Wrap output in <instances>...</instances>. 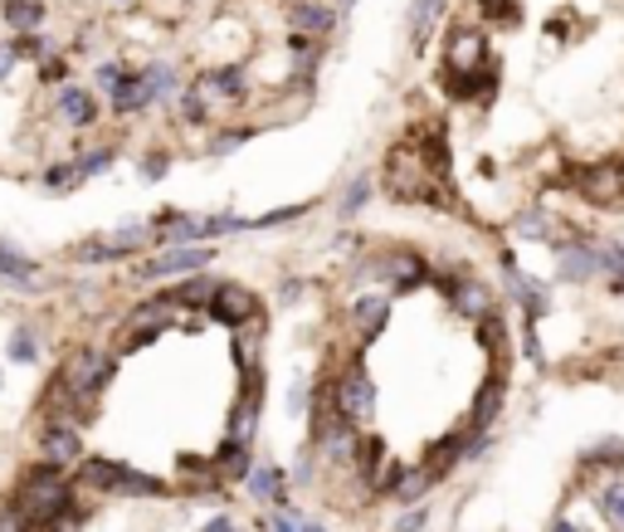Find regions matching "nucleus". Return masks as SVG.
Here are the masks:
<instances>
[{
    "mask_svg": "<svg viewBox=\"0 0 624 532\" xmlns=\"http://www.w3.org/2000/svg\"><path fill=\"white\" fill-rule=\"evenodd\" d=\"M210 264H215V245H166V249H152V254L132 259V269L122 279L128 284H176V279L200 274Z\"/></svg>",
    "mask_w": 624,
    "mask_h": 532,
    "instance_id": "obj_5",
    "label": "nucleus"
},
{
    "mask_svg": "<svg viewBox=\"0 0 624 532\" xmlns=\"http://www.w3.org/2000/svg\"><path fill=\"white\" fill-rule=\"evenodd\" d=\"M264 327H269V308L244 318L240 327H230V343H234V367L240 371H259L264 367Z\"/></svg>",
    "mask_w": 624,
    "mask_h": 532,
    "instance_id": "obj_19",
    "label": "nucleus"
},
{
    "mask_svg": "<svg viewBox=\"0 0 624 532\" xmlns=\"http://www.w3.org/2000/svg\"><path fill=\"white\" fill-rule=\"evenodd\" d=\"M351 6H357V0H351Z\"/></svg>",
    "mask_w": 624,
    "mask_h": 532,
    "instance_id": "obj_54",
    "label": "nucleus"
},
{
    "mask_svg": "<svg viewBox=\"0 0 624 532\" xmlns=\"http://www.w3.org/2000/svg\"><path fill=\"white\" fill-rule=\"evenodd\" d=\"M337 405H342V415L361 430H366L371 415H376V381H371L361 352H351L342 367H337Z\"/></svg>",
    "mask_w": 624,
    "mask_h": 532,
    "instance_id": "obj_7",
    "label": "nucleus"
},
{
    "mask_svg": "<svg viewBox=\"0 0 624 532\" xmlns=\"http://www.w3.org/2000/svg\"><path fill=\"white\" fill-rule=\"evenodd\" d=\"M581 196L595 200V206H615V200H624V166H590V172H581Z\"/></svg>",
    "mask_w": 624,
    "mask_h": 532,
    "instance_id": "obj_22",
    "label": "nucleus"
},
{
    "mask_svg": "<svg viewBox=\"0 0 624 532\" xmlns=\"http://www.w3.org/2000/svg\"><path fill=\"white\" fill-rule=\"evenodd\" d=\"M172 108H176V122H180V128H210V122L220 118V108H215L210 98L200 94L196 78H186V84H180V94H176Z\"/></svg>",
    "mask_w": 624,
    "mask_h": 532,
    "instance_id": "obj_23",
    "label": "nucleus"
},
{
    "mask_svg": "<svg viewBox=\"0 0 624 532\" xmlns=\"http://www.w3.org/2000/svg\"><path fill=\"white\" fill-rule=\"evenodd\" d=\"M497 411H503V377H493L479 391V401H473V411H469V421H463V425H469L473 435H488V425L497 421Z\"/></svg>",
    "mask_w": 624,
    "mask_h": 532,
    "instance_id": "obj_31",
    "label": "nucleus"
},
{
    "mask_svg": "<svg viewBox=\"0 0 624 532\" xmlns=\"http://www.w3.org/2000/svg\"><path fill=\"white\" fill-rule=\"evenodd\" d=\"M50 112H54V122H64V128L78 132V138H84V132H94L98 122L108 118L103 98H98L88 84H64V88H54V108H50Z\"/></svg>",
    "mask_w": 624,
    "mask_h": 532,
    "instance_id": "obj_9",
    "label": "nucleus"
},
{
    "mask_svg": "<svg viewBox=\"0 0 624 532\" xmlns=\"http://www.w3.org/2000/svg\"><path fill=\"white\" fill-rule=\"evenodd\" d=\"M103 6H112V10H132L138 0H103Z\"/></svg>",
    "mask_w": 624,
    "mask_h": 532,
    "instance_id": "obj_50",
    "label": "nucleus"
},
{
    "mask_svg": "<svg viewBox=\"0 0 624 532\" xmlns=\"http://www.w3.org/2000/svg\"><path fill=\"white\" fill-rule=\"evenodd\" d=\"M391 308H395V298L385 289H361V293H351V303L342 308V323H347V333L366 347V343H376V337L385 333Z\"/></svg>",
    "mask_w": 624,
    "mask_h": 532,
    "instance_id": "obj_8",
    "label": "nucleus"
},
{
    "mask_svg": "<svg viewBox=\"0 0 624 532\" xmlns=\"http://www.w3.org/2000/svg\"><path fill=\"white\" fill-rule=\"evenodd\" d=\"M0 387H6V377H0Z\"/></svg>",
    "mask_w": 624,
    "mask_h": 532,
    "instance_id": "obj_53",
    "label": "nucleus"
},
{
    "mask_svg": "<svg viewBox=\"0 0 624 532\" xmlns=\"http://www.w3.org/2000/svg\"><path fill=\"white\" fill-rule=\"evenodd\" d=\"M439 59H445V74H473V69H483V64H488V35H483L479 25H449Z\"/></svg>",
    "mask_w": 624,
    "mask_h": 532,
    "instance_id": "obj_14",
    "label": "nucleus"
},
{
    "mask_svg": "<svg viewBox=\"0 0 624 532\" xmlns=\"http://www.w3.org/2000/svg\"><path fill=\"white\" fill-rule=\"evenodd\" d=\"M210 464H215V474H220L225 484H244L249 469H254V449L234 445V439H220V449L210 455Z\"/></svg>",
    "mask_w": 624,
    "mask_h": 532,
    "instance_id": "obj_27",
    "label": "nucleus"
},
{
    "mask_svg": "<svg viewBox=\"0 0 624 532\" xmlns=\"http://www.w3.org/2000/svg\"><path fill=\"white\" fill-rule=\"evenodd\" d=\"M303 293H308V279L288 274V279H283V284H278V293H274V308H293V303H298Z\"/></svg>",
    "mask_w": 624,
    "mask_h": 532,
    "instance_id": "obj_43",
    "label": "nucleus"
},
{
    "mask_svg": "<svg viewBox=\"0 0 624 532\" xmlns=\"http://www.w3.org/2000/svg\"><path fill=\"white\" fill-rule=\"evenodd\" d=\"M196 84H200V94H206L220 112L244 108L249 94H254V78H249L244 64H215V69H200Z\"/></svg>",
    "mask_w": 624,
    "mask_h": 532,
    "instance_id": "obj_13",
    "label": "nucleus"
},
{
    "mask_svg": "<svg viewBox=\"0 0 624 532\" xmlns=\"http://www.w3.org/2000/svg\"><path fill=\"white\" fill-rule=\"evenodd\" d=\"M6 357L15 361V367H40V357H44V333H40V327H30V323H20L15 333H10V343H6Z\"/></svg>",
    "mask_w": 624,
    "mask_h": 532,
    "instance_id": "obj_30",
    "label": "nucleus"
},
{
    "mask_svg": "<svg viewBox=\"0 0 624 532\" xmlns=\"http://www.w3.org/2000/svg\"><path fill=\"white\" fill-rule=\"evenodd\" d=\"M435 284L445 289V298H449V308L453 313H463V318H488V313H497V298H493V289L483 284V279H473V274H463V269H439L435 274Z\"/></svg>",
    "mask_w": 624,
    "mask_h": 532,
    "instance_id": "obj_10",
    "label": "nucleus"
},
{
    "mask_svg": "<svg viewBox=\"0 0 624 532\" xmlns=\"http://www.w3.org/2000/svg\"><path fill=\"white\" fill-rule=\"evenodd\" d=\"M146 249H156L152 240V225L146 220H128V225H112L103 235H88V240H74L64 249V259L78 269H98V264H118V259H142Z\"/></svg>",
    "mask_w": 624,
    "mask_h": 532,
    "instance_id": "obj_3",
    "label": "nucleus"
},
{
    "mask_svg": "<svg viewBox=\"0 0 624 532\" xmlns=\"http://www.w3.org/2000/svg\"><path fill=\"white\" fill-rule=\"evenodd\" d=\"M600 513L615 518V523H624V484H610V489L600 493Z\"/></svg>",
    "mask_w": 624,
    "mask_h": 532,
    "instance_id": "obj_44",
    "label": "nucleus"
},
{
    "mask_svg": "<svg viewBox=\"0 0 624 532\" xmlns=\"http://www.w3.org/2000/svg\"><path fill=\"white\" fill-rule=\"evenodd\" d=\"M74 469H59V464L50 459H35L20 469V479L10 484L6 503L20 513V523H25L30 532L50 528L54 518H64L74 508Z\"/></svg>",
    "mask_w": 624,
    "mask_h": 532,
    "instance_id": "obj_1",
    "label": "nucleus"
},
{
    "mask_svg": "<svg viewBox=\"0 0 624 532\" xmlns=\"http://www.w3.org/2000/svg\"><path fill=\"white\" fill-rule=\"evenodd\" d=\"M371 196H376V176L371 172H357L342 186V196H337V220H357L361 210L371 206Z\"/></svg>",
    "mask_w": 624,
    "mask_h": 532,
    "instance_id": "obj_29",
    "label": "nucleus"
},
{
    "mask_svg": "<svg viewBox=\"0 0 624 532\" xmlns=\"http://www.w3.org/2000/svg\"><path fill=\"white\" fill-rule=\"evenodd\" d=\"M74 54L64 50V54H54V59H44V64H35V78L40 84H50V88H64V84H74Z\"/></svg>",
    "mask_w": 624,
    "mask_h": 532,
    "instance_id": "obj_38",
    "label": "nucleus"
},
{
    "mask_svg": "<svg viewBox=\"0 0 624 532\" xmlns=\"http://www.w3.org/2000/svg\"><path fill=\"white\" fill-rule=\"evenodd\" d=\"M35 449H40V459L59 464V469H78V459L88 455L84 425H78L74 415H50V411H40V421H35Z\"/></svg>",
    "mask_w": 624,
    "mask_h": 532,
    "instance_id": "obj_6",
    "label": "nucleus"
},
{
    "mask_svg": "<svg viewBox=\"0 0 624 532\" xmlns=\"http://www.w3.org/2000/svg\"><path fill=\"white\" fill-rule=\"evenodd\" d=\"M429 489H435V474H429L425 464H415V469L405 464V469L395 474V484H391V493H385V498H391V503H405V508H410V503H425Z\"/></svg>",
    "mask_w": 624,
    "mask_h": 532,
    "instance_id": "obj_28",
    "label": "nucleus"
},
{
    "mask_svg": "<svg viewBox=\"0 0 624 532\" xmlns=\"http://www.w3.org/2000/svg\"><path fill=\"white\" fill-rule=\"evenodd\" d=\"M254 313H264L259 293L244 289V284H234V279H225L220 293H215V303L206 308V318H210V323H225V327H240L244 318H254Z\"/></svg>",
    "mask_w": 624,
    "mask_h": 532,
    "instance_id": "obj_16",
    "label": "nucleus"
},
{
    "mask_svg": "<svg viewBox=\"0 0 624 532\" xmlns=\"http://www.w3.org/2000/svg\"><path fill=\"white\" fill-rule=\"evenodd\" d=\"M479 6L488 10V15H497V20H513V0H479Z\"/></svg>",
    "mask_w": 624,
    "mask_h": 532,
    "instance_id": "obj_49",
    "label": "nucleus"
},
{
    "mask_svg": "<svg viewBox=\"0 0 624 532\" xmlns=\"http://www.w3.org/2000/svg\"><path fill=\"white\" fill-rule=\"evenodd\" d=\"M425 523H429V503H415L410 513H401V518H395V528H391V532H419Z\"/></svg>",
    "mask_w": 624,
    "mask_h": 532,
    "instance_id": "obj_45",
    "label": "nucleus"
},
{
    "mask_svg": "<svg viewBox=\"0 0 624 532\" xmlns=\"http://www.w3.org/2000/svg\"><path fill=\"white\" fill-rule=\"evenodd\" d=\"M0 284L15 289V293H25V298H35V293L54 289L59 279H50L35 254H25L15 240H6V235H0Z\"/></svg>",
    "mask_w": 624,
    "mask_h": 532,
    "instance_id": "obj_11",
    "label": "nucleus"
},
{
    "mask_svg": "<svg viewBox=\"0 0 624 532\" xmlns=\"http://www.w3.org/2000/svg\"><path fill=\"white\" fill-rule=\"evenodd\" d=\"M132 74H138V64H132V59H122V54H118V59H98V64H94V74H88V88H94L98 98H108L112 88H118V84H128Z\"/></svg>",
    "mask_w": 624,
    "mask_h": 532,
    "instance_id": "obj_32",
    "label": "nucleus"
},
{
    "mask_svg": "<svg viewBox=\"0 0 624 532\" xmlns=\"http://www.w3.org/2000/svg\"><path fill=\"white\" fill-rule=\"evenodd\" d=\"M308 401H313V387L308 381H293L288 387V415H308Z\"/></svg>",
    "mask_w": 624,
    "mask_h": 532,
    "instance_id": "obj_46",
    "label": "nucleus"
},
{
    "mask_svg": "<svg viewBox=\"0 0 624 532\" xmlns=\"http://www.w3.org/2000/svg\"><path fill=\"white\" fill-rule=\"evenodd\" d=\"M445 6H449V0H410V50H425L429 30L439 25Z\"/></svg>",
    "mask_w": 624,
    "mask_h": 532,
    "instance_id": "obj_34",
    "label": "nucleus"
},
{
    "mask_svg": "<svg viewBox=\"0 0 624 532\" xmlns=\"http://www.w3.org/2000/svg\"><path fill=\"white\" fill-rule=\"evenodd\" d=\"M118 352H112V343H74L69 352L59 357V367H54V377L64 381V387H74L78 395H98L103 401V391L112 387V377H118Z\"/></svg>",
    "mask_w": 624,
    "mask_h": 532,
    "instance_id": "obj_4",
    "label": "nucleus"
},
{
    "mask_svg": "<svg viewBox=\"0 0 624 532\" xmlns=\"http://www.w3.org/2000/svg\"><path fill=\"white\" fill-rule=\"evenodd\" d=\"M551 532H576V523H566V518H561V523H556Z\"/></svg>",
    "mask_w": 624,
    "mask_h": 532,
    "instance_id": "obj_51",
    "label": "nucleus"
},
{
    "mask_svg": "<svg viewBox=\"0 0 624 532\" xmlns=\"http://www.w3.org/2000/svg\"><path fill=\"white\" fill-rule=\"evenodd\" d=\"M513 230L522 235V240H547V235H551V215L547 210H522L513 220Z\"/></svg>",
    "mask_w": 624,
    "mask_h": 532,
    "instance_id": "obj_41",
    "label": "nucleus"
},
{
    "mask_svg": "<svg viewBox=\"0 0 624 532\" xmlns=\"http://www.w3.org/2000/svg\"><path fill=\"white\" fill-rule=\"evenodd\" d=\"M308 210H313V200H298V206H278V210H269V215H249V230H274V225H298Z\"/></svg>",
    "mask_w": 624,
    "mask_h": 532,
    "instance_id": "obj_37",
    "label": "nucleus"
},
{
    "mask_svg": "<svg viewBox=\"0 0 624 532\" xmlns=\"http://www.w3.org/2000/svg\"><path fill=\"white\" fill-rule=\"evenodd\" d=\"M200 532H244V523H240V518H234V513H215V518H210V523L200 528Z\"/></svg>",
    "mask_w": 624,
    "mask_h": 532,
    "instance_id": "obj_48",
    "label": "nucleus"
},
{
    "mask_svg": "<svg viewBox=\"0 0 624 532\" xmlns=\"http://www.w3.org/2000/svg\"><path fill=\"white\" fill-rule=\"evenodd\" d=\"M118 156H122V146H118V142H88V146H78V152L69 156L74 172H78V186H84V181L108 176L112 166H118Z\"/></svg>",
    "mask_w": 624,
    "mask_h": 532,
    "instance_id": "obj_25",
    "label": "nucleus"
},
{
    "mask_svg": "<svg viewBox=\"0 0 624 532\" xmlns=\"http://www.w3.org/2000/svg\"><path fill=\"white\" fill-rule=\"evenodd\" d=\"M40 191H50V196H69V191H78V172L69 156H59V162H50L40 172Z\"/></svg>",
    "mask_w": 624,
    "mask_h": 532,
    "instance_id": "obj_36",
    "label": "nucleus"
},
{
    "mask_svg": "<svg viewBox=\"0 0 624 532\" xmlns=\"http://www.w3.org/2000/svg\"><path fill=\"white\" fill-rule=\"evenodd\" d=\"M138 78H142L146 98H152V108H172L180 84H186V74H180L176 59H146V64H138Z\"/></svg>",
    "mask_w": 624,
    "mask_h": 532,
    "instance_id": "obj_17",
    "label": "nucleus"
},
{
    "mask_svg": "<svg viewBox=\"0 0 624 532\" xmlns=\"http://www.w3.org/2000/svg\"><path fill=\"white\" fill-rule=\"evenodd\" d=\"M283 20H288L293 35H313V40H332L342 30V10L332 0H288Z\"/></svg>",
    "mask_w": 624,
    "mask_h": 532,
    "instance_id": "obj_15",
    "label": "nucleus"
},
{
    "mask_svg": "<svg viewBox=\"0 0 624 532\" xmlns=\"http://www.w3.org/2000/svg\"><path fill=\"white\" fill-rule=\"evenodd\" d=\"M176 479H180V493H196V498H220L225 493V479L215 474L210 459H180L176 464Z\"/></svg>",
    "mask_w": 624,
    "mask_h": 532,
    "instance_id": "obj_24",
    "label": "nucleus"
},
{
    "mask_svg": "<svg viewBox=\"0 0 624 532\" xmlns=\"http://www.w3.org/2000/svg\"><path fill=\"white\" fill-rule=\"evenodd\" d=\"M332 6H337V10H342V15H347V10H351V0H332Z\"/></svg>",
    "mask_w": 624,
    "mask_h": 532,
    "instance_id": "obj_52",
    "label": "nucleus"
},
{
    "mask_svg": "<svg viewBox=\"0 0 624 532\" xmlns=\"http://www.w3.org/2000/svg\"><path fill=\"white\" fill-rule=\"evenodd\" d=\"M138 172H142V181H162L166 172H172V146H146Z\"/></svg>",
    "mask_w": 624,
    "mask_h": 532,
    "instance_id": "obj_42",
    "label": "nucleus"
},
{
    "mask_svg": "<svg viewBox=\"0 0 624 532\" xmlns=\"http://www.w3.org/2000/svg\"><path fill=\"white\" fill-rule=\"evenodd\" d=\"M556 259H561L566 284H585V279L595 274V249L585 240H556Z\"/></svg>",
    "mask_w": 624,
    "mask_h": 532,
    "instance_id": "obj_26",
    "label": "nucleus"
},
{
    "mask_svg": "<svg viewBox=\"0 0 624 532\" xmlns=\"http://www.w3.org/2000/svg\"><path fill=\"white\" fill-rule=\"evenodd\" d=\"M254 138H259V128H254V122H240V128H234V122H230V128L210 132L206 152H210V156H230V152H240L244 142H254Z\"/></svg>",
    "mask_w": 624,
    "mask_h": 532,
    "instance_id": "obj_35",
    "label": "nucleus"
},
{
    "mask_svg": "<svg viewBox=\"0 0 624 532\" xmlns=\"http://www.w3.org/2000/svg\"><path fill=\"white\" fill-rule=\"evenodd\" d=\"M429 279H435V269H429L415 249L381 245V289L391 293V298H395V293H415L419 284H429Z\"/></svg>",
    "mask_w": 624,
    "mask_h": 532,
    "instance_id": "obj_12",
    "label": "nucleus"
},
{
    "mask_svg": "<svg viewBox=\"0 0 624 532\" xmlns=\"http://www.w3.org/2000/svg\"><path fill=\"white\" fill-rule=\"evenodd\" d=\"M20 64H25V59H20V50H15V40H0V84H6V78H10V74H15V69H20Z\"/></svg>",
    "mask_w": 624,
    "mask_h": 532,
    "instance_id": "obj_47",
    "label": "nucleus"
},
{
    "mask_svg": "<svg viewBox=\"0 0 624 532\" xmlns=\"http://www.w3.org/2000/svg\"><path fill=\"white\" fill-rule=\"evenodd\" d=\"M595 269H605L610 284L624 289V245H615V240L600 245V249H595Z\"/></svg>",
    "mask_w": 624,
    "mask_h": 532,
    "instance_id": "obj_39",
    "label": "nucleus"
},
{
    "mask_svg": "<svg viewBox=\"0 0 624 532\" xmlns=\"http://www.w3.org/2000/svg\"><path fill=\"white\" fill-rule=\"evenodd\" d=\"M74 489L78 493H108V498H162L166 484L142 474L138 464L103 459V455H84L74 469Z\"/></svg>",
    "mask_w": 624,
    "mask_h": 532,
    "instance_id": "obj_2",
    "label": "nucleus"
},
{
    "mask_svg": "<svg viewBox=\"0 0 624 532\" xmlns=\"http://www.w3.org/2000/svg\"><path fill=\"white\" fill-rule=\"evenodd\" d=\"M244 489L254 503H264V508H283L288 503V469L283 464H269V459H254V469H249V479H244Z\"/></svg>",
    "mask_w": 624,
    "mask_h": 532,
    "instance_id": "obj_18",
    "label": "nucleus"
},
{
    "mask_svg": "<svg viewBox=\"0 0 624 532\" xmlns=\"http://www.w3.org/2000/svg\"><path fill=\"white\" fill-rule=\"evenodd\" d=\"M103 108H108L112 122H138V118H146V112H152V98H146L142 78L132 74L128 84H118V88H112V94L103 98Z\"/></svg>",
    "mask_w": 624,
    "mask_h": 532,
    "instance_id": "obj_20",
    "label": "nucleus"
},
{
    "mask_svg": "<svg viewBox=\"0 0 624 532\" xmlns=\"http://www.w3.org/2000/svg\"><path fill=\"white\" fill-rule=\"evenodd\" d=\"M0 25L10 35H35L50 25V0H0Z\"/></svg>",
    "mask_w": 624,
    "mask_h": 532,
    "instance_id": "obj_21",
    "label": "nucleus"
},
{
    "mask_svg": "<svg viewBox=\"0 0 624 532\" xmlns=\"http://www.w3.org/2000/svg\"><path fill=\"white\" fill-rule=\"evenodd\" d=\"M479 337H483L488 352L503 357L507 352V323H503V313H488V318H479Z\"/></svg>",
    "mask_w": 624,
    "mask_h": 532,
    "instance_id": "obj_40",
    "label": "nucleus"
},
{
    "mask_svg": "<svg viewBox=\"0 0 624 532\" xmlns=\"http://www.w3.org/2000/svg\"><path fill=\"white\" fill-rule=\"evenodd\" d=\"M230 235H249V215H240V210H215V215H200V245L230 240Z\"/></svg>",
    "mask_w": 624,
    "mask_h": 532,
    "instance_id": "obj_33",
    "label": "nucleus"
}]
</instances>
